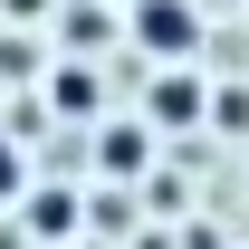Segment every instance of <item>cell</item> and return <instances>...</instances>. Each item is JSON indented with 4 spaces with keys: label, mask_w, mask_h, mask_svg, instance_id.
<instances>
[{
    "label": "cell",
    "mask_w": 249,
    "mask_h": 249,
    "mask_svg": "<svg viewBox=\"0 0 249 249\" xmlns=\"http://www.w3.org/2000/svg\"><path fill=\"white\" fill-rule=\"evenodd\" d=\"M124 38H134L154 67L201 58V0H124Z\"/></svg>",
    "instance_id": "1"
},
{
    "label": "cell",
    "mask_w": 249,
    "mask_h": 249,
    "mask_svg": "<svg viewBox=\"0 0 249 249\" xmlns=\"http://www.w3.org/2000/svg\"><path fill=\"white\" fill-rule=\"evenodd\" d=\"M144 124H154V134H192V124H211V77H201V58L154 67V87H144Z\"/></svg>",
    "instance_id": "2"
},
{
    "label": "cell",
    "mask_w": 249,
    "mask_h": 249,
    "mask_svg": "<svg viewBox=\"0 0 249 249\" xmlns=\"http://www.w3.org/2000/svg\"><path fill=\"white\" fill-rule=\"evenodd\" d=\"M96 173H106V182H144V173H154V124L144 115L106 124V134H96Z\"/></svg>",
    "instance_id": "3"
},
{
    "label": "cell",
    "mask_w": 249,
    "mask_h": 249,
    "mask_svg": "<svg viewBox=\"0 0 249 249\" xmlns=\"http://www.w3.org/2000/svg\"><path fill=\"white\" fill-rule=\"evenodd\" d=\"M48 96H58L67 115H96V77H87V67H58V77H48Z\"/></svg>",
    "instance_id": "4"
},
{
    "label": "cell",
    "mask_w": 249,
    "mask_h": 249,
    "mask_svg": "<svg viewBox=\"0 0 249 249\" xmlns=\"http://www.w3.org/2000/svg\"><path fill=\"white\" fill-rule=\"evenodd\" d=\"M19 201H29V230H48V240H67V192H19Z\"/></svg>",
    "instance_id": "5"
},
{
    "label": "cell",
    "mask_w": 249,
    "mask_h": 249,
    "mask_svg": "<svg viewBox=\"0 0 249 249\" xmlns=\"http://www.w3.org/2000/svg\"><path fill=\"white\" fill-rule=\"evenodd\" d=\"M29 192V154H19V134H0V201H19Z\"/></svg>",
    "instance_id": "6"
},
{
    "label": "cell",
    "mask_w": 249,
    "mask_h": 249,
    "mask_svg": "<svg viewBox=\"0 0 249 249\" xmlns=\"http://www.w3.org/2000/svg\"><path fill=\"white\" fill-rule=\"evenodd\" d=\"M0 10H10V19H48V0H0Z\"/></svg>",
    "instance_id": "7"
},
{
    "label": "cell",
    "mask_w": 249,
    "mask_h": 249,
    "mask_svg": "<svg viewBox=\"0 0 249 249\" xmlns=\"http://www.w3.org/2000/svg\"><path fill=\"white\" fill-rule=\"evenodd\" d=\"M106 10H124V0H106Z\"/></svg>",
    "instance_id": "8"
}]
</instances>
